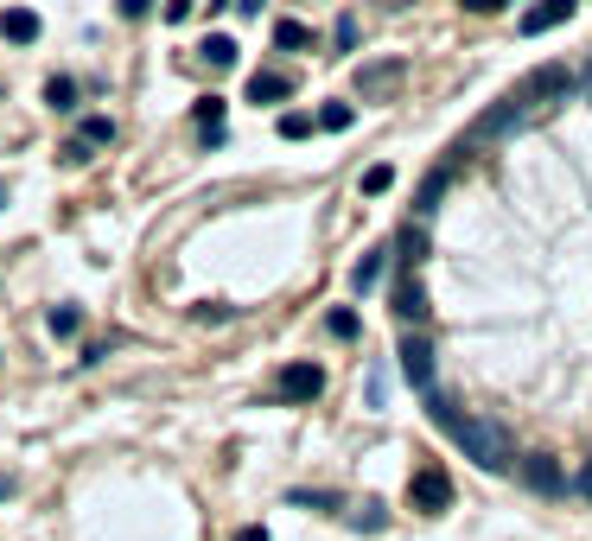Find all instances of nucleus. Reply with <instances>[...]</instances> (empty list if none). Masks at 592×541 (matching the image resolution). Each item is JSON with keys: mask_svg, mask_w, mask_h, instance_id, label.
Wrapping results in <instances>:
<instances>
[{"mask_svg": "<svg viewBox=\"0 0 592 541\" xmlns=\"http://www.w3.org/2000/svg\"><path fill=\"white\" fill-rule=\"evenodd\" d=\"M427 414H433V427H446V433H452V446H459L472 465H484V471H510V465H516L510 433H503L491 414H459L440 389L427 395Z\"/></svg>", "mask_w": 592, "mask_h": 541, "instance_id": "f257e3e1", "label": "nucleus"}, {"mask_svg": "<svg viewBox=\"0 0 592 541\" xmlns=\"http://www.w3.org/2000/svg\"><path fill=\"white\" fill-rule=\"evenodd\" d=\"M408 503L421 516H440L446 503H452V478H446L440 465H421V471H414V484H408Z\"/></svg>", "mask_w": 592, "mask_h": 541, "instance_id": "f03ea898", "label": "nucleus"}, {"mask_svg": "<svg viewBox=\"0 0 592 541\" xmlns=\"http://www.w3.org/2000/svg\"><path fill=\"white\" fill-rule=\"evenodd\" d=\"M395 357H402V376L414 382V389H421V395H433V344H427V331H408Z\"/></svg>", "mask_w": 592, "mask_h": 541, "instance_id": "7ed1b4c3", "label": "nucleus"}, {"mask_svg": "<svg viewBox=\"0 0 592 541\" xmlns=\"http://www.w3.org/2000/svg\"><path fill=\"white\" fill-rule=\"evenodd\" d=\"M281 395L287 401H319L325 395V370H319V363H287V370H281Z\"/></svg>", "mask_w": 592, "mask_h": 541, "instance_id": "20e7f679", "label": "nucleus"}, {"mask_svg": "<svg viewBox=\"0 0 592 541\" xmlns=\"http://www.w3.org/2000/svg\"><path fill=\"white\" fill-rule=\"evenodd\" d=\"M573 13H580V0H542V7H529V13H522V32H529V39H542V32L567 26Z\"/></svg>", "mask_w": 592, "mask_h": 541, "instance_id": "39448f33", "label": "nucleus"}, {"mask_svg": "<svg viewBox=\"0 0 592 541\" xmlns=\"http://www.w3.org/2000/svg\"><path fill=\"white\" fill-rule=\"evenodd\" d=\"M287 96H293V77L287 71H255L249 90H242V102H261V109H274V102H287Z\"/></svg>", "mask_w": 592, "mask_h": 541, "instance_id": "423d86ee", "label": "nucleus"}, {"mask_svg": "<svg viewBox=\"0 0 592 541\" xmlns=\"http://www.w3.org/2000/svg\"><path fill=\"white\" fill-rule=\"evenodd\" d=\"M567 64H548V71H535L529 83H522V102H554V96H567Z\"/></svg>", "mask_w": 592, "mask_h": 541, "instance_id": "0eeeda50", "label": "nucleus"}, {"mask_svg": "<svg viewBox=\"0 0 592 541\" xmlns=\"http://www.w3.org/2000/svg\"><path fill=\"white\" fill-rule=\"evenodd\" d=\"M0 39H7V45H32V39H39V13H32V7H7V13H0Z\"/></svg>", "mask_w": 592, "mask_h": 541, "instance_id": "6e6552de", "label": "nucleus"}, {"mask_svg": "<svg viewBox=\"0 0 592 541\" xmlns=\"http://www.w3.org/2000/svg\"><path fill=\"white\" fill-rule=\"evenodd\" d=\"M223 109H230L223 96H198V102H191V121H198L204 147H217V134H223Z\"/></svg>", "mask_w": 592, "mask_h": 541, "instance_id": "1a4fd4ad", "label": "nucleus"}, {"mask_svg": "<svg viewBox=\"0 0 592 541\" xmlns=\"http://www.w3.org/2000/svg\"><path fill=\"white\" fill-rule=\"evenodd\" d=\"M395 312H402V319H414V325L427 319V287L414 281V274H402V281H395Z\"/></svg>", "mask_w": 592, "mask_h": 541, "instance_id": "9d476101", "label": "nucleus"}, {"mask_svg": "<svg viewBox=\"0 0 592 541\" xmlns=\"http://www.w3.org/2000/svg\"><path fill=\"white\" fill-rule=\"evenodd\" d=\"M395 255H402V268H421V261L433 255V242H427V230H421V223H408V230L395 236Z\"/></svg>", "mask_w": 592, "mask_h": 541, "instance_id": "9b49d317", "label": "nucleus"}, {"mask_svg": "<svg viewBox=\"0 0 592 541\" xmlns=\"http://www.w3.org/2000/svg\"><path fill=\"white\" fill-rule=\"evenodd\" d=\"M198 64H204V71H230V64H236V39H223V32H211V39L198 45Z\"/></svg>", "mask_w": 592, "mask_h": 541, "instance_id": "f8f14e48", "label": "nucleus"}, {"mask_svg": "<svg viewBox=\"0 0 592 541\" xmlns=\"http://www.w3.org/2000/svg\"><path fill=\"white\" fill-rule=\"evenodd\" d=\"M109 141H115V121L109 115H90V121H83V134L71 141V160H83V147H109Z\"/></svg>", "mask_w": 592, "mask_h": 541, "instance_id": "ddd939ff", "label": "nucleus"}, {"mask_svg": "<svg viewBox=\"0 0 592 541\" xmlns=\"http://www.w3.org/2000/svg\"><path fill=\"white\" fill-rule=\"evenodd\" d=\"M522 484H529V491H561V471H554L548 459H529L522 465Z\"/></svg>", "mask_w": 592, "mask_h": 541, "instance_id": "4468645a", "label": "nucleus"}, {"mask_svg": "<svg viewBox=\"0 0 592 541\" xmlns=\"http://www.w3.org/2000/svg\"><path fill=\"white\" fill-rule=\"evenodd\" d=\"M274 45H281V51H300V45H312V32H306L300 20H274Z\"/></svg>", "mask_w": 592, "mask_h": 541, "instance_id": "2eb2a0df", "label": "nucleus"}, {"mask_svg": "<svg viewBox=\"0 0 592 541\" xmlns=\"http://www.w3.org/2000/svg\"><path fill=\"white\" fill-rule=\"evenodd\" d=\"M446 185H452V166H446V172H427V185H421V211H440Z\"/></svg>", "mask_w": 592, "mask_h": 541, "instance_id": "dca6fc26", "label": "nucleus"}, {"mask_svg": "<svg viewBox=\"0 0 592 541\" xmlns=\"http://www.w3.org/2000/svg\"><path fill=\"white\" fill-rule=\"evenodd\" d=\"M382 255H389V249H376V255H363L357 261V268H351V287L363 293V287H376V274H382Z\"/></svg>", "mask_w": 592, "mask_h": 541, "instance_id": "f3484780", "label": "nucleus"}, {"mask_svg": "<svg viewBox=\"0 0 592 541\" xmlns=\"http://www.w3.org/2000/svg\"><path fill=\"white\" fill-rule=\"evenodd\" d=\"M45 102H51V109H77V83L71 77H51L45 83Z\"/></svg>", "mask_w": 592, "mask_h": 541, "instance_id": "a211bd4d", "label": "nucleus"}, {"mask_svg": "<svg viewBox=\"0 0 592 541\" xmlns=\"http://www.w3.org/2000/svg\"><path fill=\"white\" fill-rule=\"evenodd\" d=\"M351 121H357V109H351V102H325V109H319V128H351Z\"/></svg>", "mask_w": 592, "mask_h": 541, "instance_id": "6ab92c4d", "label": "nucleus"}, {"mask_svg": "<svg viewBox=\"0 0 592 541\" xmlns=\"http://www.w3.org/2000/svg\"><path fill=\"white\" fill-rule=\"evenodd\" d=\"M395 77H402V64H363V90H382V83H395Z\"/></svg>", "mask_w": 592, "mask_h": 541, "instance_id": "aec40b11", "label": "nucleus"}, {"mask_svg": "<svg viewBox=\"0 0 592 541\" xmlns=\"http://www.w3.org/2000/svg\"><path fill=\"white\" fill-rule=\"evenodd\" d=\"M45 325L58 331V338H71V331L83 325V312H77V306H51V319H45Z\"/></svg>", "mask_w": 592, "mask_h": 541, "instance_id": "412c9836", "label": "nucleus"}, {"mask_svg": "<svg viewBox=\"0 0 592 541\" xmlns=\"http://www.w3.org/2000/svg\"><path fill=\"white\" fill-rule=\"evenodd\" d=\"M325 325H332V338H357V331H363V319H357L351 306H338V312H332Z\"/></svg>", "mask_w": 592, "mask_h": 541, "instance_id": "4be33fe9", "label": "nucleus"}, {"mask_svg": "<svg viewBox=\"0 0 592 541\" xmlns=\"http://www.w3.org/2000/svg\"><path fill=\"white\" fill-rule=\"evenodd\" d=\"M312 128H319V115H281V134H287V141H306Z\"/></svg>", "mask_w": 592, "mask_h": 541, "instance_id": "5701e85b", "label": "nucleus"}, {"mask_svg": "<svg viewBox=\"0 0 592 541\" xmlns=\"http://www.w3.org/2000/svg\"><path fill=\"white\" fill-rule=\"evenodd\" d=\"M389 185H395V166H370V172H363V191H370V198H382Z\"/></svg>", "mask_w": 592, "mask_h": 541, "instance_id": "b1692460", "label": "nucleus"}, {"mask_svg": "<svg viewBox=\"0 0 592 541\" xmlns=\"http://www.w3.org/2000/svg\"><path fill=\"white\" fill-rule=\"evenodd\" d=\"M351 522H357L363 535H376V529H382V503H357V516H351Z\"/></svg>", "mask_w": 592, "mask_h": 541, "instance_id": "393cba45", "label": "nucleus"}, {"mask_svg": "<svg viewBox=\"0 0 592 541\" xmlns=\"http://www.w3.org/2000/svg\"><path fill=\"white\" fill-rule=\"evenodd\" d=\"M121 7V20H141V13H153V0H115Z\"/></svg>", "mask_w": 592, "mask_h": 541, "instance_id": "a878e982", "label": "nucleus"}, {"mask_svg": "<svg viewBox=\"0 0 592 541\" xmlns=\"http://www.w3.org/2000/svg\"><path fill=\"white\" fill-rule=\"evenodd\" d=\"M459 7H465V13H497L503 0H459Z\"/></svg>", "mask_w": 592, "mask_h": 541, "instance_id": "bb28decb", "label": "nucleus"}, {"mask_svg": "<svg viewBox=\"0 0 592 541\" xmlns=\"http://www.w3.org/2000/svg\"><path fill=\"white\" fill-rule=\"evenodd\" d=\"M236 541H268V529H236Z\"/></svg>", "mask_w": 592, "mask_h": 541, "instance_id": "cd10ccee", "label": "nucleus"}, {"mask_svg": "<svg viewBox=\"0 0 592 541\" xmlns=\"http://www.w3.org/2000/svg\"><path fill=\"white\" fill-rule=\"evenodd\" d=\"M580 491H586V497H592V459H586V465H580Z\"/></svg>", "mask_w": 592, "mask_h": 541, "instance_id": "c85d7f7f", "label": "nucleus"}, {"mask_svg": "<svg viewBox=\"0 0 592 541\" xmlns=\"http://www.w3.org/2000/svg\"><path fill=\"white\" fill-rule=\"evenodd\" d=\"M236 7H242V13H261V7H268V0H236Z\"/></svg>", "mask_w": 592, "mask_h": 541, "instance_id": "c756f323", "label": "nucleus"}, {"mask_svg": "<svg viewBox=\"0 0 592 541\" xmlns=\"http://www.w3.org/2000/svg\"><path fill=\"white\" fill-rule=\"evenodd\" d=\"M0 497H13V484H7V478H0Z\"/></svg>", "mask_w": 592, "mask_h": 541, "instance_id": "7c9ffc66", "label": "nucleus"}, {"mask_svg": "<svg viewBox=\"0 0 592 541\" xmlns=\"http://www.w3.org/2000/svg\"><path fill=\"white\" fill-rule=\"evenodd\" d=\"M0 211H7V185H0Z\"/></svg>", "mask_w": 592, "mask_h": 541, "instance_id": "2f4dec72", "label": "nucleus"}]
</instances>
